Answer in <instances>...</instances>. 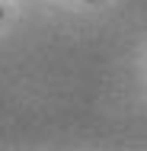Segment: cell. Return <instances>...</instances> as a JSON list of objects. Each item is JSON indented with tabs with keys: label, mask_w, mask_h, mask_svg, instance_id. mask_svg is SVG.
<instances>
[{
	"label": "cell",
	"mask_w": 147,
	"mask_h": 151,
	"mask_svg": "<svg viewBox=\"0 0 147 151\" xmlns=\"http://www.w3.org/2000/svg\"><path fill=\"white\" fill-rule=\"evenodd\" d=\"M0 16H3V10H0Z\"/></svg>",
	"instance_id": "1"
}]
</instances>
